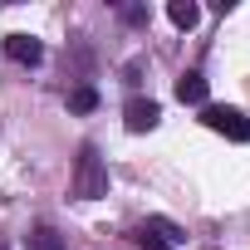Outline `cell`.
<instances>
[{
  "instance_id": "1",
  "label": "cell",
  "mask_w": 250,
  "mask_h": 250,
  "mask_svg": "<svg viewBox=\"0 0 250 250\" xmlns=\"http://www.w3.org/2000/svg\"><path fill=\"white\" fill-rule=\"evenodd\" d=\"M74 196H79V201L108 196V167H103V157H98L93 143L79 147V162H74Z\"/></svg>"
},
{
  "instance_id": "2",
  "label": "cell",
  "mask_w": 250,
  "mask_h": 250,
  "mask_svg": "<svg viewBox=\"0 0 250 250\" xmlns=\"http://www.w3.org/2000/svg\"><path fill=\"white\" fill-rule=\"evenodd\" d=\"M201 123H206L211 133L230 138V143H250V118H245L240 108H226V103H206V108H201Z\"/></svg>"
},
{
  "instance_id": "3",
  "label": "cell",
  "mask_w": 250,
  "mask_h": 250,
  "mask_svg": "<svg viewBox=\"0 0 250 250\" xmlns=\"http://www.w3.org/2000/svg\"><path fill=\"white\" fill-rule=\"evenodd\" d=\"M157 118H162V108H157L152 98H128V108H123L128 133H152V128H157Z\"/></svg>"
},
{
  "instance_id": "4",
  "label": "cell",
  "mask_w": 250,
  "mask_h": 250,
  "mask_svg": "<svg viewBox=\"0 0 250 250\" xmlns=\"http://www.w3.org/2000/svg\"><path fill=\"white\" fill-rule=\"evenodd\" d=\"M5 54H10L15 64H40V59H44V44H40L35 35H5Z\"/></svg>"
},
{
  "instance_id": "5",
  "label": "cell",
  "mask_w": 250,
  "mask_h": 250,
  "mask_svg": "<svg viewBox=\"0 0 250 250\" xmlns=\"http://www.w3.org/2000/svg\"><path fill=\"white\" fill-rule=\"evenodd\" d=\"M177 98H182V103H201V108H206V79H201L196 69H187V74L177 79Z\"/></svg>"
},
{
  "instance_id": "6",
  "label": "cell",
  "mask_w": 250,
  "mask_h": 250,
  "mask_svg": "<svg viewBox=\"0 0 250 250\" xmlns=\"http://www.w3.org/2000/svg\"><path fill=\"white\" fill-rule=\"evenodd\" d=\"M167 20H172L177 30H196V20H201V5H191V0H172V5H167Z\"/></svg>"
},
{
  "instance_id": "7",
  "label": "cell",
  "mask_w": 250,
  "mask_h": 250,
  "mask_svg": "<svg viewBox=\"0 0 250 250\" xmlns=\"http://www.w3.org/2000/svg\"><path fill=\"white\" fill-rule=\"evenodd\" d=\"M25 250H64V235H59L54 226H35L30 240H25Z\"/></svg>"
},
{
  "instance_id": "8",
  "label": "cell",
  "mask_w": 250,
  "mask_h": 250,
  "mask_svg": "<svg viewBox=\"0 0 250 250\" xmlns=\"http://www.w3.org/2000/svg\"><path fill=\"white\" fill-rule=\"evenodd\" d=\"M69 108H74V113H93V108H98V88H88V83H79V88L69 93Z\"/></svg>"
},
{
  "instance_id": "9",
  "label": "cell",
  "mask_w": 250,
  "mask_h": 250,
  "mask_svg": "<svg viewBox=\"0 0 250 250\" xmlns=\"http://www.w3.org/2000/svg\"><path fill=\"white\" fill-rule=\"evenodd\" d=\"M138 245H143V250H177V245H172L167 235H157L152 226H143V230H138Z\"/></svg>"
},
{
  "instance_id": "10",
  "label": "cell",
  "mask_w": 250,
  "mask_h": 250,
  "mask_svg": "<svg viewBox=\"0 0 250 250\" xmlns=\"http://www.w3.org/2000/svg\"><path fill=\"white\" fill-rule=\"evenodd\" d=\"M123 20H128V25H147V10H143V5H128V10H123Z\"/></svg>"
},
{
  "instance_id": "11",
  "label": "cell",
  "mask_w": 250,
  "mask_h": 250,
  "mask_svg": "<svg viewBox=\"0 0 250 250\" xmlns=\"http://www.w3.org/2000/svg\"><path fill=\"white\" fill-rule=\"evenodd\" d=\"M0 250H5V240H0Z\"/></svg>"
}]
</instances>
